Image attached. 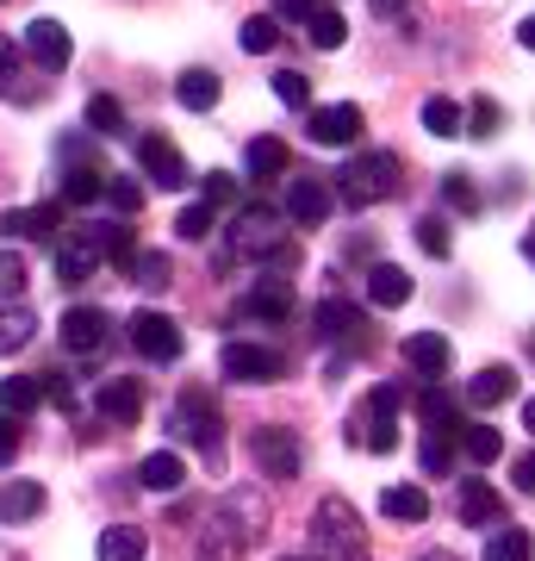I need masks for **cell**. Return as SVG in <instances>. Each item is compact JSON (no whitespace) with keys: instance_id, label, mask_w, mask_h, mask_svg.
<instances>
[{"instance_id":"cell-1","label":"cell","mask_w":535,"mask_h":561,"mask_svg":"<svg viewBox=\"0 0 535 561\" xmlns=\"http://www.w3.org/2000/svg\"><path fill=\"white\" fill-rule=\"evenodd\" d=\"M268 530V500L256 486H231L219 505H212V524H206V542H199V561H243V549Z\"/></svg>"},{"instance_id":"cell-2","label":"cell","mask_w":535,"mask_h":561,"mask_svg":"<svg viewBox=\"0 0 535 561\" xmlns=\"http://www.w3.org/2000/svg\"><path fill=\"white\" fill-rule=\"evenodd\" d=\"M305 561H368V524L349 500H317L312 512V556Z\"/></svg>"},{"instance_id":"cell-3","label":"cell","mask_w":535,"mask_h":561,"mask_svg":"<svg viewBox=\"0 0 535 561\" xmlns=\"http://www.w3.org/2000/svg\"><path fill=\"white\" fill-rule=\"evenodd\" d=\"M231 243H237V256H261L275 262V268H293L299 250L287 238V219H280L275 206H237V219H231Z\"/></svg>"},{"instance_id":"cell-4","label":"cell","mask_w":535,"mask_h":561,"mask_svg":"<svg viewBox=\"0 0 535 561\" xmlns=\"http://www.w3.org/2000/svg\"><path fill=\"white\" fill-rule=\"evenodd\" d=\"M342 206H380L398 194V157L393 150H361V157L342 162V181L330 187Z\"/></svg>"},{"instance_id":"cell-5","label":"cell","mask_w":535,"mask_h":561,"mask_svg":"<svg viewBox=\"0 0 535 561\" xmlns=\"http://www.w3.org/2000/svg\"><path fill=\"white\" fill-rule=\"evenodd\" d=\"M175 437H194L206 456H219L224 419H219V400H212L206 387H181L175 393Z\"/></svg>"},{"instance_id":"cell-6","label":"cell","mask_w":535,"mask_h":561,"mask_svg":"<svg viewBox=\"0 0 535 561\" xmlns=\"http://www.w3.org/2000/svg\"><path fill=\"white\" fill-rule=\"evenodd\" d=\"M249 456H256V468L275 474V481H293L299 468H305V449H299L293 424H256V431H249Z\"/></svg>"},{"instance_id":"cell-7","label":"cell","mask_w":535,"mask_h":561,"mask_svg":"<svg viewBox=\"0 0 535 561\" xmlns=\"http://www.w3.org/2000/svg\"><path fill=\"white\" fill-rule=\"evenodd\" d=\"M131 350H138L143 362H181L187 337H181V324L168 319V312H156V306H143L138 319H131Z\"/></svg>"},{"instance_id":"cell-8","label":"cell","mask_w":535,"mask_h":561,"mask_svg":"<svg viewBox=\"0 0 535 561\" xmlns=\"http://www.w3.org/2000/svg\"><path fill=\"white\" fill-rule=\"evenodd\" d=\"M398 405H405V393L398 387H374L368 393V405H361V449H374V456H393L398 449Z\"/></svg>"},{"instance_id":"cell-9","label":"cell","mask_w":535,"mask_h":561,"mask_svg":"<svg viewBox=\"0 0 535 561\" xmlns=\"http://www.w3.org/2000/svg\"><path fill=\"white\" fill-rule=\"evenodd\" d=\"M219 368L231 375V381H249V387H268V381H280V375H287L280 350H268V343H224Z\"/></svg>"},{"instance_id":"cell-10","label":"cell","mask_w":535,"mask_h":561,"mask_svg":"<svg viewBox=\"0 0 535 561\" xmlns=\"http://www.w3.org/2000/svg\"><path fill=\"white\" fill-rule=\"evenodd\" d=\"M287 213L280 219H293V225H324L330 219V206H337V194H330V181L312 175V169H287Z\"/></svg>"},{"instance_id":"cell-11","label":"cell","mask_w":535,"mask_h":561,"mask_svg":"<svg viewBox=\"0 0 535 561\" xmlns=\"http://www.w3.org/2000/svg\"><path fill=\"white\" fill-rule=\"evenodd\" d=\"M62 350H75V356H94V350H106V337H113V324H106V312L100 306H69L57 324Z\"/></svg>"},{"instance_id":"cell-12","label":"cell","mask_w":535,"mask_h":561,"mask_svg":"<svg viewBox=\"0 0 535 561\" xmlns=\"http://www.w3.org/2000/svg\"><path fill=\"white\" fill-rule=\"evenodd\" d=\"M138 169L156 181V187H168V194H181V187H187V162H181V150L168 138H156V131L138 144Z\"/></svg>"},{"instance_id":"cell-13","label":"cell","mask_w":535,"mask_h":561,"mask_svg":"<svg viewBox=\"0 0 535 561\" xmlns=\"http://www.w3.org/2000/svg\"><path fill=\"white\" fill-rule=\"evenodd\" d=\"M25 50H32V57L44 62V76H57L62 62L75 57V44H69V25H62V20H50V13L25 25Z\"/></svg>"},{"instance_id":"cell-14","label":"cell","mask_w":535,"mask_h":561,"mask_svg":"<svg viewBox=\"0 0 535 561\" xmlns=\"http://www.w3.org/2000/svg\"><path fill=\"white\" fill-rule=\"evenodd\" d=\"M398 356L411 362L417 375H430V381H442V375L455 368V350H449V337H442V331H411V337L398 343Z\"/></svg>"},{"instance_id":"cell-15","label":"cell","mask_w":535,"mask_h":561,"mask_svg":"<svg viewBox=\"0 0 535 561\" xmlns=\"http://www.w3.org/2000/svg\"><path fill=\"white\" fill-rule=\"evenodd\" d=\"M361 106L337 101V106H312V144H356L361 138Z\"/></svg>"},{"instance_id":"cell-16","label":"cell","mask_w":535,"mask_h":561,"mask_svg":"<svg viewBox=\"0 0 535 561\" xmlns=\"http://www.w3.org/2000/svg\"><path fill=\"white\" fill-rule=\"evenodd\" d=\"M62 225V206L44 201V206H13V213H0V238H57Z\"/></svg>"},{"instance_id":"cell-17","label":"cell","mask_w":535,"mask_h":561,"mask_svg":"<svg viewBox=\"0 0 535 561\" xmlns=\"http://www.w3.org/2000/svg\"><path fill=\"white\" fill-rule=\"evenodd\" d=\"M461 524H474V530L504 524V500L492 493V481H479V474H467V481H461Z\"/></svg>"},{"instance_id":"cell-18","label":"cell","mask_w":535,"mask_h":561,"mask_svg":"<svg viewBox=\"0 0 535 561\" xmlns=\"http://www.w3.org/2000/svg\"><path fill=\"white\" fill-rule=\"evenodd\" d=\"M81 238L94 243L100 262H113L119 275H131V262H138V243H131V225H88Z\"/></svg>"},{"instance_id":"cell-19","label":"cell","mask_w":535,"mask_h":561,"mask_svg":"<svg viewBox=\"0 0 535 561\" xmlns=\"http://www.w3.org/2000/svg\"><path fill=\"white\" fill-rule=\"evenodd\" d=\"M516 393V368H504V362H492V368H479L474 381H467V405H479V412H492V405H504Z\"/></svg>"},{"instance_id":"cell-20","label":"cell","mask_w":535,"mask_h":561,"mask_svg":"<svg viewBox=\"0 0 535 561\" xmlns=\"http://www.w3.org/2000/svg\"><path fill=\"white\" fill-rule=\"evenodd\" d=\"M368 300H374L380 312L405 306V300H411V275H405L398 262H374V268H368Z\"/></svg>"},{"instance_id":"cell-21","label":"cell","mask_w":535,"mask_h":561,"mask_svg":"<svg viewBox=\"0 0 535 561\" xmlns=\"http://www.w3.org/2000/svg\"><path fill=\"white\" fill-rule=\"evenodd\" d=\"M106 194V169L100 162H69L62 169V201L57 206H94Z\"/></svg>"},{"instance_id":"cell-22","label":"cell","mask_w":535,"mask_h":561,"mask_svg":"<svg viewBox=\"0 0 535 561\" xmlns=\"http://www.w3.org/2000/svg\"><path fill=\"white\" fill-rule=\"evenodd\" d=\"M94 405H100L113 424H131V419L143 412V387L131 381V375H119V381H106V387L94 393Z\"/></svg>"},{"instance_id":"cell-23","label":"cell","mask_w":535,"mask_h":561,"mask_svg":"<svg viewBox=\"0 0 535 561\" xmlns=\"http://www.w3.org/2000/svg\"><path fill=\"white\" fill-rule=\"evenodd\" d=\"M138 481L150 486V493H175V486L187 481V461H181L175 449H150V456L138 461Z\"/></svg>"},{"instance_id":"cell-24","label":"cell","mask_w":535,"mask_h":561,"mask_svg":"<svg viewBox=\"0 0 535 561\" xmlns=\"http://www.w3.org/2000/svg\"><path fill=\"white\" fill-rule=\"evenodd\" d=\"M243 169H249V181H275V175H287V169H293V157H287V144H280V138H249Z\"/></svg>"},{"instance_id":"cell-25","label":"cell","mask_w":535,"mask_h":561,"mask_svg":"<svg viewBox=\"0 0 535 561\" xmlns=\"http://www.w3.org/2000/svg\"><path fill=\"white\" fill-rule=\"evenodd\" d=\"M417 412L430 424V437H455L461 431V405H455V393H442V387H423V393H417Z\"/></svg>"},{"instance_id":"cell-26","label":"cell","mask_w":535,"mask_h":561,"mask_svg":"<svg viewBox=\"0 0 535 561\" xmlns=\"http://www.w3.org/2000/svg\"><path fill=\"white\" fill-rule=\"evenodd\" d=\"M380 512H386V518H398V524H423V518H430V493H423V486H411V481H398V486H386V493H380Z\"/></svg>"},{"instance_id":"cell-27","label":"cell","mask_w":535,"mask_h":561,"mask_svg":"<svg viewBox=\"0 0 535 561\" xmlns=\"http://www.w3.org/2000/svg\"><path fill=\"white\" fill-rule=\"evenodd\" d=\"M44 512V486L38 481H7L0 486V524H25Z\"/></svg>"},{"instance_id":"cell-28","label":"cell","mask_w":535,"mask_h":561,"mask_svg":"<svg viewBox=\"0 0 535 561\" xmlns=\"http://www.w3.org/2000/svg\"><path fill=\"white\" fill-rule=\"evenodd\" d=\"M94 268H100V256H94V243H88V238H62V243H57V280L81 287Z\"/></svg>"},{"instance_id":"cell-29","label":"cell","mask_w":535,"mask_h":561,"mask_svg":"<svg viewBox=\"0 0 535 561\" xmlns=\"http://www.w3.org/2000/svg\"><path fill=\"white\" fill-rule=\"evenodd\" d=\"M100 561H143V524H106L100 530Z\"/></svg>"},{"instance_id":"cell-30","label":"cell","mask_w":535,"mask_h":561,"mask_svg":"<svg viewBox=\"0 0 535 561\" xmlns=\"http://www.w3.org/2000/svg\"><path fill=\"white\" fill-rule=\"evenodd\" d=\"M175 101L194 106V113H212V106H219V76H212V69H187V76L175 81Z\"/></svg>"},{"instance_id":"cell-31","label":"cell","mask_w":535,"mask_h":561,"mask_svg":"<svg viewBox=\"0 0 535 561\" xmlns=\"http://www.w3.org/2000/svg\"><path fill=\"white\" fill-rule=\"evenodd\" d=\"M305 38H312L317 50H337V44L349 38V20H342L337 7H305Z\"/></svg>"},{"instance_id":"cell-32","label":"cell","mask_w":535,"mask_h":561,"mask_svg":"<svg viewBox=\"0 0 535 561\" xmlns=\"http://www.w3.org/2000/svg\"><path fill=\"white\" fill-rule=\"evenodd\" d=\"M32 337H38V319L25 306H0V356H20Z\"/></svg>"},{"instance_id":"cell-33","label":"cell","mask_w":535,"mask_h":561,"mask_svg":"<svg viewBox=\"0 0 535 561\" xmlns=\"http://www.w3.org/2000/svg\"><path fill=\"white\" fill-rule=\"evenodd\" d=\"M38 400H44L38 375H7V381H0V412H7V419H25Z\"/></svg>"},{"instance_id":"cell-34","label":"cell","mask_w":535,"mask_h":561,"mask_svg":"<svg viewBox=\"0 0 535 561\" xmlns=\"http://www.w3.org/2000/svg\"><path fill=\"white\" fill-rule=\"evenodd\" d=\"M81 119H88V131H94V138H119V131H125V106L113 101V94H94Z\"/></svg>"},{"instance_id":"cell-35","label":"cell","mask_w":535,"mask_h":561,"mask_svg":"<svg viewBox=\"0 0 535 561\" xmlns=\"http://www.w3.org/2000/svg\"><path fill=\"white\" fill-rule=\"evenodd\" d=\"M461 443H467V456H474L479 468H492V461L504 456V437H498V424H461Z\"/></svg>"},{"instance_id":"cell-36","label":"cell","mask_w":535,"mask_h":561,"mask_svg":"<svg viewBox=\"0 0 535 561\" xmlns=\"http://www.w3.org/2000/svg\"><path fill=\"white\" fill-rule=\"evenodd\" d=\"M423 131H430V138H461V106L449 101V94H430V101H423Z\"/></svg>"},{"instance_id":"cell-37","label":"cell","mask_w":535,"mask_h":561,"mask_svg":"<svg viewBox=\"0 0 535 561\" xmlns=\"http://www.w3.org/2000/svg\"><path fill=\"white\" fill-rule=\"evenodd\" d=\"M317 331H324V337H356L361 312L349 300H324V306H317Z\"/></svg>"},{"instance_id":"cell-38","label":"cell","mask_w":535,"mask_h":561,"mask_svg":"<svg viewBox=\"0 0 535 561\" xmlns=\"http://www.w3.org/2000/svg\"><path fill=\"white\" fill-rule=\"evenodd\" d=\"M237 38H243V50H256V57H268V50L280 44V20H275V13H249Z\"/></svg>"},{"instance_id":"cell-39","label":"cell","mask_w":535,"mask_h":561,"mask_svg":"<svg viewBox=\"0 0 535 561\" xmlns=\"http://www.w3.org/2000/svg\"><path fill=\"white\" fill-rule=\"evenodd\" d=\"M486 561H530V537L516 524H498L492 537H486Z\"/></svg>"},{"instance_id":"cell-40","label":"cell","mask_w":535,"mask_h":561,"mask_svg":"<svg viewBox=\"0 0 535 561\" xmlns=\"http://www.w3.org/2000/svg\"><path fill=\"white\" fill-rule=\"evenodd\" d=\"M199 206H206V213H219V206H237V175L212 169V175L199 181Z\"/></svg>"},{"instance_id":"cell-41","label":"cell","mask_w":535,"mask_h":561,"mask_svg":"<svg viewBox=\"0 0 535 561\" xmlns=\"http://www.w3.org/2000/svg\"><path fill=\"white\" fill-rule=\"evenodd\" d=\"M131 280H138V287H150V294H162V287H168V256H162V250H150V256H138L131 262Z\"/></svg>"},{"instance_id":"cell-42","label":"cell","mask_w":535,"mask_h":561,"mask_svg":"<svg viewBox=\"0 0 535 561\" xmlns=\"http://www.w3.org/2000/svg\"><path fill=\"white\" fill-rule=\"evenodd\" d=\"M243 312H256V319H293V300H287V294H275V287H256V294H249V300H243Z\"/></svg>"},{"instance_id":"cell-43","label":"cell","mask_w":535,"mask_h":561,"mask_svg":"<svg viewBox=\"0 0 535 561\" xmlns=\"http://www.w3.org/2000/svg\"><path fill=\"white\" fill-rule=\"evenodd\" d=\"M498 125H504V113H498V101H492V94H479V101H474V113L461 119V131H474V138H492Z\"/></svg>"},{"instance_id":"cell-44","label":"cell","mask_w":535,"mask_h":561,"mask_svg":"<svg viewBox=\"0 0 535 561\" xmlns=\"http://www.w3.org/2000/svg\"><path fill=\"white\" fill-rule=\"evenodd\" d=\"M25 294V256H13V250H0V300L20 306Z\"/></svg>"},{"instance_id":"cell-45","label":"cell","mask_w":535,"mask_h":561,"mask_svg":"<svg viewBox=\"0 0 535 561\" xmlns=\"http://www.w3.org/2000/svg\"><path fill=\"white\" fill-rule=\"evenodd\" d=\"M449 219H437V213H430V219H417V250H423V256H449Z\"/></svg>"},{"instance_id":"cell-46","label":"cell","mask_w":535,"mask_h":561,"mask_svg":"<svg viewBox=\"0 0 535 561\" xmlns=\"http://www.w3.org/2000/svg\"><path fill=\"white\" fill-rule=\"evenodd\" d=\"M206 231H212V213H206V206H181V213H175V238L181 243H199V238H206Z\"/></svg>"},{"instance_id":"cell-47","label":"cell","mask_w":535,"mask_h":561,"mask_svg":"<svg viewBox=\"0 0 535 561\" xmlns=\"http://www.w3.org/2000/svg\"><path fill=\"white\" fill-rule=\"evenodd\" d=\"M275 94H280L287 106H312V81L299 76V69H280V76H275Z\"/></svg>"},{"instance_id":"cell-48","label":"cell","mask_w":535,"mask_h":561,"mask_svg":"<svg viewBox=\"0 0 535 561\" xmlns=\"http://www.w3.org/2000/svg\"><path fill=\"white\" fill-rule=\"evenodd\" d=\"M38 393H44L50 405H62V412L75 405V387H69V375H62V368H44V375H38Z\"/></svg>"},{"instance_id":"cell-49","label":"cell","mask_w":535,"mask_h":561,"mask_svg":"<svg viewBox=\"0 0 535 561\" xmlns=\"http://www.w3.org/2000/svg\"><path fill=\"white\" fill-rule=\"evenodd\" d=\"M442 194H449V206H455V213H479V187H474L467 175H461V169H455L449 181H442Z\"/></svg>"},{"instance_id":"cell-50","label":"cell","mask_w":535,"mask_h":561,"mask_svg":"<svg viewBox=\"0 0 535 561\" xmlns=\"http://www.w3.org/2000/svg\"><path fill=\"white\" fill-rule=\"evenodd\" d=\"M106 201H113V206H119V213H138V206H143V187H138V181H113V175H106Z\"/></svg>"},{"instance_id":"cell-51","label":"cell","mask_w":535,"mask_h":561,"mask_svg":"<svg viewBox=\"0 0 535 561\" xmlns=\"http://www.w3.org/2000/svg\"><path fill=\"white\" fill-rule=\"evenodd\" d=\"M449 461H455V437H430L423 443V474H442Z\"/></svg>"},{"instance_id":"cell-52","label":"cell","mask_w":535,"mask_h":561,"mask_svg":"<svg viewBox=\"0 0 535 561\" xmlns=\"http://www.w3.org/2000/svg\"><path fill=\"white\" fill-rule=\"evenodd\" d=\"M13 76H20V44L0 38V94H13Z\"/></svg>"},{"instance_id":"cell-53","label":"cell","mask_w":535,"mask_h":561,"mask_svg":"<svg viewBox=\"0 0 535 561\" xmlns=\"http://www.w3.org/2000/svg\"><path fill=\"white\" fill-rule=\"evenodd\" d=\"M13 456H20V419H7V412H0V468H7Z\"/></svg>"},{"instance_id":"cell-54","label":"cell","mask_w":535,"mask_h":561,"mask_svg":"<svg viewBox=\"0 0 535 561\" xmlns=\"http://www.w3.org/2000/svg\"><path fill=\"white\" fill-rule=\"evenodd\" d=\"M516 486H523V493L535 486V456H516Z\"/></svg>"},{"instance_id":"cell-55","label":"cell","mask_w":535,"mask_h":561,"mask_svg":"<svg viewBox=\"0 0 535 561\" xmlns=\"http://www.w3.org/2000/svg\"><path fill=\"white\" fill-rule=\"evenodd\" d=\"M417 561H461V556H455V549H423Z\"/></svg>"},{"instance_id":"cell-56","label":"cell","mask_w":535,"mask_h":561,"mask_svg":"<svg viewBox=\"0 0 535 561\" xmlns=\"http://www.w3.org/2000/svg\"><path fill=\"white\" fill-rule=\"evenodd\" d=\"M280 561H305V556H280Z\"/></svg>"}]
</instances>
